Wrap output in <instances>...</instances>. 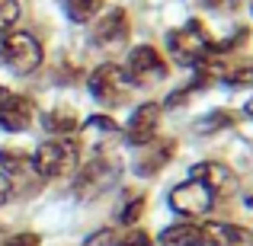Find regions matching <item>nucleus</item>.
I'll return each instance as SVG.
<instances>
[{"mask_svg":"<svg viewBox=\"0 0 253 246\" xmlns=\"http://www.w3.org/2000/svg\"><path fill=\"white\" fill-rule=\"evenodd\" d=\"M167 48L173 55L176 64H186V68H196V64L209 61L215 55V42H211L209 29H205L199 19H189L186 26L173 29L167 35Z\"/></svg>","mask_w":253,"mask_h":246,"instance_id":"1","label":"nucleus"},{"mask_svg":"<svg viewBox=\"0 0 253 246\" xmlns=\"http://www.w3.org/2000/svg\"><path fill=\"white\" fill-rule=\"evenodd\" d=\"M0 64L19 77L39 70V64H42V45H39V38L29 35V32H10L0 42Z\"/></svg>","mask_w":253,"mask_h":246,"instance_id":"2","label":"nucleus"},{"mask_svg":"<svg viewBox=\"0 0 253 246\" xmlns=\"http://www.w3.org/2000/svg\"><path fill=\"white\" fill-rule=\"evenodd\" d=\"M74 166H77V144H71L68 138H55V141L39 144L36 157H32V170L45 179L71 176Z\"/></svg>","mask_w":253,"mask_h":246,"instance_id":"3","label":"nucleus"},{"mask_svg":"<svg viewBox=\"0 0 253 246\" xmlns=\"http://www.w3.org/2000/svg\"><path fill=\"white\" fill-rule=\"evenodd\" d=\"M119 179V163L109 160V157H96V160H90L81 170V176H77L74 182V195L84 198V202H93V198H99L106 189H112Z\"/></svg>","mask_w":253,"mask_h":246,"instance_id":"4","label":"nucleus"},{"mask_svg":"<svg viewBox=\"0 0 253 246\" xmlns=\"http://www.w3.org/2000/svg\"><path fill=\"white\" fill-rule=\"evenodd\" d=\"M167 77V61L161 58V51L151 48V45H138L128 51V61H125V80L148 86V83H161Z\"/></svg>","mask_w":253,"mask_h":246,"instance_id":"5","label":"nucleus"},{"mask_svg":"<svg viewBox=\"0 0 253 246\" xmlns=\"http://www.w3.org/2000/svg\"><path fill=\"white\" fill-rule=\"evenodd\" d=\"M86 83H90L93 99H99L103 105H122L125 103L128 80H125V70L119 68V64H99Z\"/></svg>","mask_w":253,"mask_h":246,"instance_id":"6","label":"nucleus"},{"mask_svg":"<svg viewBox=\"0 0 253 246\" xmlns=\"http://www.w3.org/2000/svg\"><path fill=\"white\" fill-rule=\"evenodd\" d=\"M211 205H215V195L192 176L186 179V182H179V185L170 189V208L176 211V214H183V217H202Z\"/></svg>","mask_w":253,"mask_h":246,"instance_id":"7","label":"nucleus"},{"mask_svg":"<svg viewBox=\"0 0 253 246\" xmlns=\"http://www.w3.org/2000/svg\"><path fill=\"white\" fill-rule=\"evenodd\" d=\"M128 32H131L128 13L116 6V10H109L103 19L93 23V45H99L103 51H116L128 42Z\"/></svg>","mask_w":253,"mask_h":246,"instance_id":"8","label":"nucleus"},{"mask_svg":"<svg viewBox=\"0 0 253 246\" xmlns=\"http://www.w3.org/2000/svg\"><path fill=\"white\" fill-rule=\"evenodd\" d=\"M32 115H36L32 99L16 96V93L0 86V128L3 131H26L32 125Z\"/></svg>","mask_w":253,"mask_h":246,"instance_id":"9","label":"nucleus"},{"mask_svg":"<svg viewBox=\"0 0 253 246\" xmlns=\"http://www.w3.org/2000/svg\"><path fill=\"white\" fill-rule=\"evenodd\" d=\"M161 105L157 103H141L135 112H131L128 125H125V138H128V144H135V147H144L148 141H154L157 135V125H161Z\"/></svg>","mask_w":253,"mask_h":246,"instance_id":"10","label":"nucleus"},{"mask_svg":"<svg viewBox=\"0 0 253 246\" xmlns=\"http://www.w3.org/2000/svg\"><path fill=\"white\" fill-rule=\"evenodd\" d=\"M192 179H199V182H202L215 198H218V195H221V198H231V195L237 192V176H234V170H231V166H224V163H215V160L199 163L196 170H192Z\"/></svg>","mask_w":253,"mask_h":246,"instance_id":"11","label":"nucleus"},{"mask_svg":"<svg viewBox=\"0 0 253 246\" xmlns=\"http://www.w3.org/2000/svg\"><path fill=\"white\" fill-rule=\"evenodd\" d=\"M173 154H176V141L173 138H161V141H148L144 144V150L135 157V170L138 176H157V173L164 170Z\"/></svg>","mask_w":253,"mask_h":246,"instance_id":"12","label":"nucleus"},{"mask_svg":"<svg viewBox=\"0 0 253 246\" xmlns=\"http://www.w3.org/2000/svg\"><path fill=\"white\" fill-rule=\"evenodd\" d=\"M161 246H205V230L196 221H183V224H170L161 230L157 237Z\"/></svg>","mask_w":253,"mask_h":246,"instance_id":"13","label":"nucleus"},{"mask_svg":"<svg viewBox=\"0 0 253 246\" xmlns=\"http://www.w3.org/2000/svg\"><path fill=\"white\" fill-rule=\"evenodd\" d=\"M205 230V246H247L250 234L234 224H202Z\"/></svg>","mask_w":253,"mask_h":246,"instance_id":"14","label":"nucleus"},{"mask_svg":"<svg viewBox=\"0 0 253 246\" xmlns=\"http://www.w3.org/2000/svg\"><path fill=\"white\" fill-rule=\"evenodd\" d=\"M45 128L51 131V135H71V131L81 128V122H77L74 109H68V105H58V109H51L48 115H45Z\"/></svg>","mask_w":253,"mask_h":246,"instance_id":"15","label":"nucleus"},{"mask_svg":"<svg viewBox=\"0 0 253 246\" xmlns=\"http://www.w3.org/2000/svg\"><path fill=\"white\" fill-rule=\"evenodd\" d=\"M64 6H68V16L74 23H90L103 10V0H64Z\"/></svg>","mask_w":253,"mask_h":246,"instance_id":"16","label":"nucleus"},{"mask_svg":"<svg viewBox=\"0 0 253 246\" xmlns=\"http://www.w3.org/2000/svg\"><path fill=\"white\" fill-rule=\"evenodd\" d=\"M84 131H86V138H90V141H93V138L99 141V138H116L119 135L116 122H112V118H106V115H93L90 122L84 125Z\"/></svg>","mask_w":253,"mask_h":246,"instance_id":"17","label":"nucleus"},{"mask_svg":"<svg viewBox=\"0 0 253 246\" xmlns=\"http://www.w3.org/2000/svg\"><path fill=\"white\" fill-rule=\"evenodd\" d=\"M234 112H211V115H205V118H199V125L196 128L202 131V135H211V131H221V128H231V125H234Z\"/></svg>","mask_w":253,"mask_h":246,"instance_id":"18","label":"nucleus"},{"mask_svg":"<svg viewBox=\"0 0 253 246\" xmlns=\"http://www.w3.org/2000/svg\"><path fill=\"white\" fill-rule=\"evenodd\" d=\"M141 214H144V195H131L128 205L122 208V214H119V221H122V227H138Z\"/></svg>","mask_w":253,"mask_h":246,"instance_id":"19","label":"nucleus"},{"mask_svg":"<svg viewBox=\"0 0 253 246\" xmlns=\"http://www.w3.org/2000/svg\"><path fill=\"white\" fill-rule=\"evenodd\" d=\"M112 246H151V237L141 227H125L112 237Z\"/></svg>","mask_w":253,"mask_h":246,"instance_id":"20","label":"nucleus"},{"mask_svg":"<svg viewBox=\"0 0 253 246\" xmlns=\"http://www.w3.org/2000/svg\"><path fill=\"white\" fill-rule=\"evenodd\" d=\"M19 19V0H0V32H6Z\"/></svg>","mask_w":253,"mask_h":246,"instance_id":"21","label":"nucleus"},{"mask_svg":"<svg viewBox=\"0 0 253 246\" xmlns=\"http://www.w3.org/2000/svg\"><path fill=\"white\" fill-rule=\"evenodd\" d=\"M228 83L234 86H244V83H253V68H241V70H231L228 77H224Z\"/></svg>","mask_w":253,"mask_h":246,"instance_id":"22","label":"nucleus"},{"mask_svg":"<svg viewBox=\"0 0 253 246\" xmlns=\"http://www.w3.org/2000/svg\"><path fill=\"white\" fill-rule=\"evenodd\" d=\"M112 237H116V230H109V227H106V230H96V234H93L84 246H112Z\"/></svg>","mask_w":253,"mask_h":246,"instance_id":"23","label":"nucleus"},{"mask_svg":"<svg viewBox=\"0 0 253 246\" xmlns=\"http://www.w3.org/2000/svg\"><path fill=\"white\" fill-rule=\"evenodd\" d=\"M13 195H16V189H13V179L6 176V173H0V205H6Z\"/></svg>","mask_w":253,"mask_h":246,"instance_id":"24","label":"nucleus"},{"mask_svg":"<svg viewBox=\"0 0 253 246\" xmlns=\"http://www.w3.org/2000/svg\"><path fill=\"white\" fill-rule=\"evenodd\" d=\"M6 246H39V237L36 234H16L6 240Z\"/></svg>","mask_w":253,"mask_h":246,"instance_id":"25","label":"nucleus"},{"mask_svg":"<svg viewBox=\"0 0 253 246\" xmlns=\"http://www.w3.org/2000/svg\"><path fill=\"white\" fill-rule=\"evenodd\" d=\"M247 115L253 118V99H250V103H247Z\"/></svg>","mask_w":253,"mask_h":246,"instance_id":"26","label":"nucleus"},{"mask_svg":"<svg viewBox=\"0 0 253 246\" xmlns=\"http://www.w3.org/2000/svg\"><path fill=\"white\" fill-rule=\"evenodd\" d=\"M250 10H253V6H250Z\"/></svg>","mask_w":253,"mask_h":246,"instance_id":"27","label":"nucleus"}]
</instances>
